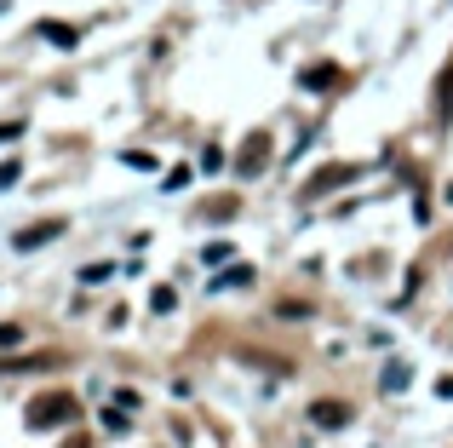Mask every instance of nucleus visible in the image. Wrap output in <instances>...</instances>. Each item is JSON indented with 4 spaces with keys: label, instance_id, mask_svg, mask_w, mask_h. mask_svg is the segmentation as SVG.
<instances>
[{
    "label": "nucleus",
    "instance_id": "11",
    "mask_svg": "<svg viewBox=\"0 0 453 448\" xmlns=\"http://www.w3.org/2000/svg\"><path fill=\"white\" fill-rule=\"evenodd\" d=\"M121 161H127V167H138V173H155V156H150V150H121Z\"/></svg>",
    "mask_w": 453,
    "mask_h": 448
},
{
    "label": "nucleus",
    "instance_id": "22",
    "mask_svg": "<svg viewBox=\"0 0 453 448\" xmlns=\"http://www.w3.org/2000/svg\"><path fill=\"white\" fill-rule=\"evenodd\" d=\"M64 448H87V437H69V443H64Z\"/></svg>",
    "mask_w": 453,
    "mask_h": 448
},
{
    "label": "nucleus",
    "instance_id": "8",
    "mask_svg": "<svg viewBox=\"0 0 453 448\" xmlns=\"http://www.w3.org/2000/svg\"><path fill=\"white\" fill-rule=\"evenodd\" d=\"M356 179V167H327V173H316V184H310L304 196H321V190H339V184H350Z\"/></svg>",
    "mask_w": 453,
    "mask_h": 448
},
{
    "label": "nucleus",
    "instance_id": "9",
    "mask_svg": "<svg viewBox=\"0 0 453 448\" xmlns=\"http://www.w3.org/2000/svg\"><path fill=\"white\" fill-rule=\"evenodd\" d=\"M247 282H253V270L235 265V270H224V276H212V288H247Z\"/></svg>",
    "mask_w": 453,
    "mask_h": 448
},
{
    "label": "nucleus",
    "instance_id": "5",
    "mask_svg": "<svg viewBox=\"0 0 453 448\" xmlns=\"http://www.w3.org/2000/svg\"><path fill=\"white\" fill-rule=\"evenodd\" d=\"M436 127H453V58L436 75Z\"/></svg>",
    "mask_w": 453,
    "mask_h": 448
},
{
    "label": "nucleus",
    "instance_id": "15",
    "mask_svg": "<svg viewBox=\"0 0 453 448\" xmlns=\"http://www.w3.org/2000/svg\"><path fill=\"white\" fill-rule=\"evenodd\" d=\"M115 276V265H87V270H81V282H110Z\"/></svg>",
    "mask_w": 453,
    "mask_h": 448
},
{
    "label": "nucleus",
    "instance_id": "12",
    "mask_svg": "<svg viewBox=\"0 0 453 448\" xmlns=\"http://www.w3.org/2000/svg\"><path fill=\"white\" fill-rule=\"evenodd\" d=\"M379 385H385V391H402V385H408V368H402V362H390V368H385V380H379Z\"/></svg>",
    "mask_w": 453,
    "mask_h": 448
},
{
    "label": "nucleus",
    "instance_id": "19",
    "mask_svg": "<svg viewBox=\"0 0 453 448\" xmlns=\"http://www.w3.org/2000/svg\"><path fill=\"white\" fill-rule=\"evenodd\" d=\"M281 316H288V322H304V316H310V305H299V299H288V305H281Z\"/></svg>",
    "mask_w": 453,
    "mask_h": 448
},
{
    "label": "nucleus",
    "instance_id": "1",
    "mask_svg": "<svg viewBox=\"0 0 453 448\" xmlns=\"http://www.w3.org/2000/svg\"><path fill=\"white\" fill-rule=\"evenodd\" d=\"M75 414H81V403L69 391H46V397H35V403H29L23 426H29V431H52V426H69Z\"/></svg>",
    "mask_w": 453,
    "mask_h": 448
},
{
    "label": "nucleus",
    "instance_id": "7",
    "mask_svg": "<svg viewBox=\"0 0 453 448\" xmlns=\"http://www.w3.org/2000/svg\"><path fill=\"white\" fill-rule=\"evenodd\" d=\"M310 420H316L321 431H344V426H350V408H344V403H316Z\"/></svg>",
    "mask_w": 453,
    "mask_h": 448
},
{
    "label": "nucleus",
    "instance_id": "10",
    "mask_svg": "<svg viewBox=\"0 0 453 448\" xmlns=\"http://www.w3.org/2000/svg\"><path fill=\"white\" fill-rule=\"evenodd\" d=\"M150 311H161V316L178 311V293H173V288H155V293H150Z\"/></svg>",
    "mask_w": 453,
    "mask_h": 448
},
{
    "label": "nucleus",
    "instance_id": "14",
    "mask_svg": "<svg viewBox=\"0 0 453 448\" xmlns=\"http://www.w3.org/2000/svg\"><path fill=\"white\" fill-rule=\"evenodd\" d=\"M189 179H196V173H189V167H173V173H166V179H161V184H166V190H184V184H189Z\"/></svg>",
    "mask_w": 453,
    "mask_h": 448
},
{
    "label": "nucleus",
    "instance_id": "3",
    "mask_svg": "<svg viewBox=\"0 0 453 448\" xmlns=\"http://www.w3.org/2000/svg\"><path fill=\"white\" fill-rule=\"evenodd\" d=\"M35 41L58 46V52H75V46H81V29H75V23H58V18H41V23H35Z\"/></svg>",
    "mask_w": 453,
    "mask_h": 448
},
{
    "label": "nucleus",
    "instance_id": "18",
    "mask_svg": "<svg viewBox=\"0 0 453 448\" xmlns=\"http://www.w3.org/2000/svg\"><path fill=\"white\" fill-rule=\"evenodd\" d=\"M207 213H212V219H224V213H235V196H219V202H207Z\"/></svg>",
    "mask_w": 453,
    "mask_h": 448
},
{
    "label": "nucleus",
    "instance_id": "2",
    "mask_svg": "<svg viewBox=\"0 0 453 448\" xmlns=\"http://www.w3.org/2000/svg\"><path fill=\"white\" fill-rule=\"evenodd\" d=\"M270 161V133H247L242 150H235V179H258Z\"/></svg>",
    "mask_w": 453,
    "mask_h": 448
},
{
    "label": "nucleus",
    "instance_id": "17",
    "mask_svg": "<svg viewBox=\"0 0 453 448\" xmlns=\"http://www.w3.org/2000/svg\"><path fill=\"white\" fill-rule=\"evenodd\" d=\"M23 138V121H0V144H18Z\"/></svg>",
    "mask_w": 453,
    "mask_h": 448
},
{
    "label": "nucleus",
    "instance_id": "16",
    "mask_svg": "<svg viewBox=\"0 0 453 448\" xmlns=\"http://www.w3.org/2000/svg\"><path fill=\"white\" fill-rule=\"evenodd\" d=\"M18 179H23V167H18V161H6V167H0V190H12Z\"/></svg>",
    "mask_w": 453,
    "mask_h": 448
},
{
    "label": "nucleus",
    "instance_id": "20",
    "mask_svg": "<svg viewBox=\"0 0 453 448\" xmlns=\"http://www.w3.org/2000/svg\"><path fill=\"white\" fill-rule=\"evenodd\" d=\"M18 339H23V328H18V322H0V345H18Z\"/></svg>",
    "mask_w": 453,
    "mask_h": 448
},
{
    "label": "nucleus",
    "instance_id": "21",
    "mask_svg": "<svg viewBox=\"0 0 453 448\" xmlns=\"http://www.w3.org/2000/svg\"><path fill=\"white\" fill-rule=\"evenodd\" d=\"M436 397H453V374H442V380H436Z\"/></svg>",
    "mask_w": 453,
    "mask_h": 448
},
{
    "label": "nucleus",
    "instance_id": "4",
    "mask_svg": "<svg viewBox=\"0 0 453 448\" xmlns=\"http://www.w3.org/2000/svg\"><path fill=\"white\" fill-rule=\"evenodd\" d=\"M339 81H344V69H339V64H310L304 75H299V87H304V92H333Z\"/></svg>",
    "mask_w": 453,
    "mask_h": 448
},
{
    "label": "nucleus",
    "instance_id": "13",
    "mask_svg": "<svg viewBox=\"0 0 453 448\" xmlns=\"http://www.w3.org/2000/svg\"><path fill=\"white\" fill-rule=\"evenodd\" d=\"M127 420H133L127 408H104V431H127Z\"/></svg>",
    "mask_w": 453,
    "mask_h": 448
},
{
    "label": "nucleus",
    "instance_id": "23",
    "mask_svg": "<svg viewBox=\"0 0 453 448\" xmlns=\"http://www.w3.org/2000/svg\"><path fill=\"white\" fill-rule=\"evenodd\" d=\"M448 202H453V184H448Z\"/></svg>",
    "mask_w": 453,
    "mask_h": 448
},
{
    "label": "nucleus",
    "instance_id": "6",
    "mask_svg": "<svg viewBox=\"0 0 453 448\" xmlns=\"http://www.w3.org/2000/svg\"><path fill=\"white\" fill-rule=\"evenodd\" d=\"M58 236H64V224H58V219H46V224H35V230H18L12 242H18V253H35L41 242H58Z\"/></svg>",
    "mask_w": 453,
    "mask_h": 448
}]
</instances>
